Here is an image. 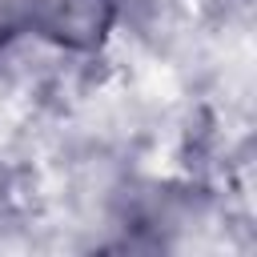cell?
<instances>
[{"instance_id":"cell-1","label":"cell","mask_w":257,"mask_h":257,"mask_svg":"<svg viewBox=\"0 0 257 257\" xmlns=\"http://www.w3.org/2000/svg\"><path fill=\"white\" fill-rule=\"evenodd\" d=\"M12 8L28 32L80 48V44H92L108 24L112 0H12Z\"/></svg>"}]
</instances>
